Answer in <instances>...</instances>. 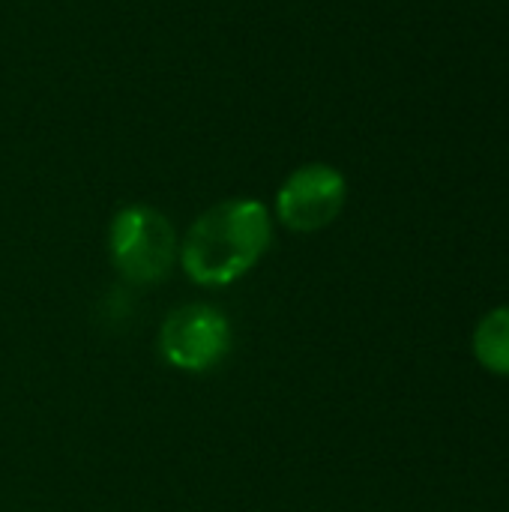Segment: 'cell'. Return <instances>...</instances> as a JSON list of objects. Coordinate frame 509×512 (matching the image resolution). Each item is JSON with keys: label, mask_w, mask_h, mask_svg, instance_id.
Segmentation results:
<instances>
[{"label": "cell", "mask_w": 509, "mask_h": 512, "mask_svg": "<svg viewBox=\"0 0 509 512\" xmlns=\"http://www.w3.org/2000/svg\"><path fill=\"white\" fill-rule=\"evenodd\" d=\"M345 195V177L324 162H312L288 174L276 195V213L285 228L297 234H315L342 213Z\"/></svg>", "instance_id": "277c9868"}, {"label": "cell", "mask_w": 509, "mask_h": 512, "mask_svg": "<svg viewBox=\"0 0 509 512\" xmlns=\"http://www.w3.org/2000/svg\"><path fill=\"white\" fill-rule=\"evenodd\" d=\"M270 246V216L261 201L231 198L204 210L180 246V264L195 285L222 288L246 276Z\"/></svg>", "instance_id": "6da1fadb"}, {"label": "cell", "mask_w": 509, "mask_h": 512, "mask_svg": "<svg viewBox=\"0 0 509 512\" xmlns=\"http://www.w3.org/2000/svg\"><path fill=\"white\" fill-rule=\"evenodd\" d=\"M228 318L204 303H189L174 309L159 333V351L168 366L180 372H210L231 351Z\"/></svg>", "instance_id": "3957f363"}, {"label": "cell", "mask_w": 509, "mask_h": 512, "mask_svg": "<svg viewBox=\"0 0 509 512\" xmlns=\"http://www.w3.org/2000/svg\"><path fill=\"white\" fill-rule=\"evenodd\" d=\"M108 252L132 285H159L177 261L174 225L153 207H123L108 228Z\"/></svg>", "instance_id": "7a4b0ae2"}, {"label": "cell", "mask_w": 509, "mask_h": 512, "mask_svg": "<svg viewBox=\"0 0 509 512\" xmlns=\"http://www.w3.org/2000/svg\"><path fill=\"white\" fill-rule=\"evenodd\" d=\"M474 357L492 375L509 378V306L486 312L474 330Z\"/></svg>", "instance_id": "5b68a950"}]
</instances>
